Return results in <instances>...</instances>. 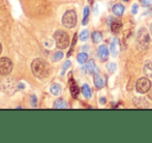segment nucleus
Instances as JSON below:
<instances>
[{"label": "nucleus", "instance_id": "obj_1", "mask_svg": "<svg viewBox=\"0 0 152 143\" xmlns=\"http://www.w3.org/2000/svg\"><path fill=\"white\" fill-rule=\"evenodd\" d=\"M31 70L33 75L36 78L45 79L50 75L51 67L47 61L42 60V59H34L31 63Z\"/></svg>", "mask_w": 152, "mask_h": 143}, {"label": "nucleus", "instance_id": "obj_2", "mask_svg": "<svg viewBox=\"0 0 152 143\" xmlns=\"http://www.w3.org/2000/svg\"><path fill=\"white\" fill-rule=\"evenodd\" d=\"M150 35L146 28H141L137 34V47L139 51H144L149 47Z\"/></svg>", "mask_w": 152, "mask_h": 143}, {"label": "nucleus", "instance_id": "obj_3", "mask_svg": "<svg viewBox=\"0 0 152 143\" xmlns=\"http://www.w3.org/2000/svg\"><path fill=\"white\" fill-rule=\"evenodd\" d=\"M54 40L56 43L57 48L65 49L69 45V35L67 32L63 30H58L54 33Z\"/></svg>", "mask_w": 152, "mask_h": 143}, {"label": "nucleus", "instance_id": "obj_4", "mask_svg": "<svg viewBox=\"0 0 152 143\" xmlns=\"http://www.w3.org/2000/svg\"><path fill=\"white\" fill-rule=\"evenodd\" d=\"M62 24L66 28H74L77 25V14L74 10H69L65 12L62 17Z\"/></svg>", "mask_w": 152, "mask_h": 143}, {"label": "nucleus", "instance_id": "obj_5", "mask_svg": "<svg viewBox=\"0 0 152 143\" xmlns=\"http://www.w3.org/2000/svg\"><path fill=\"white\" fill-rule=\"evenodd\" d=\"M12 71V62L10 58L2 57L0 58V75L1 76H7Z\"/></svg>", "mask_w": 152, "mask_h": 143}, {"label": "nucleus", "instance_id": "obj_6", "mask_svg": "<svg viewBox=\"0 0 152 143\" xmlns=\"http://www.w3.org/2000/svg\"><path fill=\"white\" fill-rule=\"evenodd\" d=\"M136 88L139 93H146L151 88V81L148 78H145V77L140 78L137 81Z\"/></svg>", "mask_w": 152, "mask_h": 143}, {"label": "nucleus", "instance_id": "obj_7", "mask_svg": "<svg viewBox=\"0 0 152 143\" xmlns=\"http://www.w3.org/2000/svg\"><path fill=\"white\" fill-rule=\"evenodd\" d=\"M97 55L102 61L108 60L109 58V49L106 45H102L97 49Z\"/></svg>", "mask_w": 152, "mask_h": 143}, {"label": "nucleus", "instance_id": "obj_8", "mask_svg": "<svg viewBox=\"0 0 152 143\" xmlns=\"http://www.w3.org/2000/svg\"><path fill=\"white\" fill-rule=\"evenodd\" d=\"M134 103L136 106L140 108H148L149 106V103L146 99H143V98H134Z\"/></svg>", "mask_w": 152, "mask_h": 143}, {"label": "nucleus", "instance_id": "obj_9", "mask_svg": "<svg viewBox=\"0 0 152 143\" xmlns=\"http://www.w3.org/2000/svg\"><path fill=\"white\" fill-rule=\"evenodd\" d=\"M143 72H144L145 76L148 78H152V62L149 60H146L144 63V67H143Z\"/></svg>", "mask_w": 152, "mask_h": 143}, {"label": "nucleus", "instance_id": "obj_10", "mask_svg": "<svg viewBox=\"0 0 152 143\" xmlns=\"http://www.w3.org/2000/svg\"><path fill=\"white\" fill-rule=\"evenodd\" d=\"M124 10H125V8H124V6L122 5L121 3L115 4V5L113 6V12H114V15H116V16H122Z\"/></svg>", "mask_w": 152, "mask_h": 143}, {"label": "nucleus", "instance_id": "obj_11", "mask_svg": "<svg viewBox=\"0 0 152 143\" xmlns=\"http://www.w3.org/2000/svg\"><path fill=\"white\" fill-rule=\"evenodd\" d=\"M110 52L114 57L117 56V53H118V40H117V38H115L112 42V44H111Z\"/></svg>", "mask_w": 152, "mask_h": 143}, {"label": "nucleus", "instance_id": "obj_12", "mask_svg": "<svg viewBox=\"0 0 152 143\" xmlns=\"http://www.w3.org/2000/svg\"><path fill=\"white\" fill-rule=\"evenodd\" d=\"M69 83H70V91H72V97L77 98V97H78V95H79V88H78V86H77L76 82H75V81L72 80V79H70Z\"/></svg>", "mask_w": 152, "mask_h": 143}, {"label": "nucleus", "instance_id": "obj_13", "mask_svg": "<svg viewBox=\"0 0 152 143\" xmlns=\"http://www.w3.org/2000/svg\"><path fill=\"white\" fill-rule=\"evenodd\" d=\"M94 84H95L96 88L100 89V88H102V87H104V80H102V77L95 74V76H94Z\"/></svg>", "mask_w": 152, "mask_h": 143}, {"label": "nucleus", "instance_id": "obj_14", "mask_svg": "<svg viewBox=\"0 0 152 143\" xmlns=\"http://www.w3.org/2000/svg\"><path fill=\"white\" fill-rule=\"evenodd\" d=\"M84 69H85V71H86V72L91 73V74H96V73H97V70H96L95 65H94V62L92 60L89 61L88 65H87Z\"/></svg>", "mask_w": 152, "mask_h": 143}, {"label": "nucleus", "instance_id": "obj_15", "mask_svg": "<svg viewBox=\"0 0 152 143\" xmlns=\"http://www.w3.org/2000/svg\"><path fill=\"white\" fill-rule=\"evenodd\" d=\"M121 27H122V23L120 22V21H118V20H116V21H114V22L111 24V29H112V31L113 32H118L119 30L121 29Z\"/></svg>", "mask_w": 152, "mask_h": 143}, {"label": "nucleus", "instance_id": "obj_16", "mask_svg": "<svg viewBox=\"0 0 152 143\" xmlns=\"http://www.w3.org/2000/svg\"><path fill=\"white\" fill-rule=\"evenodd\" d=\"M54 108H56V109H64V108H67V105H66V103H65V101L64 100H62V99H59V100H57L56 102L54 103Z\"/></svg>", "mask_w": 152, "mask_h": 143}, {"label": "nucleus", "instance_id": "obj_17", "mask_svg": "<svg viewBox=\"0 0 152 143\" xmlns=\"http://www.w3.org/2000/svg\"><path fill=\"white\" fill-rule=\"evenodd\" d=\"M51 92H52V95H59L61 93V87L59 84H53L52 86H51Z\"/></svg>", "mask_w": 152, "mask_h": 143}, {"label": "nucleus", "instance_id": "obj_18", "mask_svg": "<svg viewBox=\"0 0 152 143\" xmlns=\"http://www.w3.org/2000/svg\"><path fill=\"white\" fill-rule=\"evenodd\" d=\"M82 92H83V95H84V97L87 98V99H90V98H91V89L89 88V86L87 84L83 85Z\"/></svg>", "mask_w": 152, "mask_h": 143}, {"label": "nucleus", "instance_id": "obj_19", "mask_svg": "<svg viewBox=\"0 0 152 143\" xmlns=\"http://www.w3.org/2000/svg\"><path fill=\"white\" fill-rule=\"evenodd\" d=\"M88 60V55L86 54V53H80V54L78 55V61L80 63H85L86 61Z\"/></svg>", "mask_w": 152, "mask_h": 143}, {"label": "nucleus", "instance_id": "obj_20", "mask_svg": "<svg viewBox=\"0 0 152 143\" xmlns=\"http://www.w3.org/2000/svg\"><path fill=\"white\" fill-rule=\"evenodd\" d=\"M102 34L100 32H98V31H95L92 34V40H93L94 43H99L102 40Z\"/></svg>", "mask_w": 152, "mask_h": 143}, {"label": "nucleus", "instance_id": "obj_21", "mask_svg": "<svg viewBox=\"0 0 152 143\" xmlns=\"http://www.w3.org/2000/svg\"><path fill=\"white\" fill-rule=\"evenodd\" d=\"M88 18H89V7L86 6L84 8V17H83V25H86L88 23Z\"/></svg>", "mask_w": 152, "mask_h": 143}, {"label": "nucleus", "instance_id": "obj_22", "mask_svg": "<svg viewBox=\"0 0 152 143\" xmlns=\"http://www.w3.org/2000/svg\"><path fill=\"white\" fill-rule=\"evenodd\" d=\"M89 37V32L88 30H83L82 32H81L80 34V40H82V42H85V40H87Z\"/></svg>", "mask_w": 152, "mask_h": 143}, {"label": "nucleus", "instance_id": "obj_23", "mask_svg": "<svg viewBox=\"0 0 152 143\" xmlns=\"http://www.w3.org/2000/svg\"><path fill=\"white\" fill-rule=\"evenodd\" d=\"M107 69H108V71L111 73V74H113V73H115L116 71V65L113 62H110L107 65Z\"/></svg>", "mask_w": 152, "mask_h": 143}, {"label": "nucleus", "instance_id": "obj_24", "mask_svg": "<svg viewBox=\"0 0 152 143\" xmlns=\"http://www.w3.org/2000/svg\"><path fill=\"white\" fill-rule=\"evenodd\" d=\"M62 57H63V53L59 51V52H57L56 54H55L54 58H55V60H60V59L62 58Z\"/></svg>", "mask_w": 152, "mask_h": 143}, {"label": "nucleus", "instance_id": "obj_25", "mask_svg": "<svg viewBox=\"0 0 152 143\" xmlns=\"http://www.w3.org/2000/svg\"><path fill=\"white\" fill-rule=\"evenodd\" d=\"M142 3L145 6H149L152 4V0H142Z\"/></svg>", "mask_w": 152, "mask_h": 143}, {"label": "nucleus", "instance_id": "obj_26", "mask_svg": "<svg viewBox=\"0 0 152 143\" xmlns=\"http://www.w3.org/2000/svg\"><path fill=\"white\" fill-rule=\"evenodd\" d=\"M69 65H70V61H69V60H67V61H66V62H65V65H63V70H62V74H63V73L66 71V69H67V67H69Z\"/></svg>", "mask_w": 152, "mask_h": 143}, {"label": "nucleus", "instance_id": "obj_27", "mask_svg": "<svg viewBox=\"0 0 152 143\" xmlns=\"http://www.w3.org/2000/svg\"><path fill=\"white\" fill-rule=\"evenodd\" d=\"M138 4H134V5H132V14H137V12H138Z\"/></svg>", "mask_w": 152, "mask_h": 143}, {"label": "nucleus", "instance_id": "obj_28", "mask_svg": "<svg viewBox=\"0 0 152 143\" xmlns=\"http://www.w3.org/2000/svg\"><path fill=\"white\" fill-rule=\"evenodd\" d=\"M100 103H102V104L106 103V99H104V98H102V99H100Z\"/></svg>", "mask_w": 152, "mask_h": 143}, {"label": "nucleus", "instance_id": "obj_29", "mask_svg": "<svg viewBox=\"0 0 152 143\" xmlns=\"http://www.w3.org/2000/svg\"><path fill=\"white\" fill-rule=\"evenodd\" d=\"M1 51H2V46H1V44H0V54H1Z\"/></svg>", "mask_w": 152, "mask_h": 143}, {"label": "nucleus", "instance_id": "obj_30", "mask_svg": "<svg viewBox=\"0 0 152 143\" xmlns=\"http://www.w3.org/2000/svg\"><path fill=\"white\" fill-rule=\"evenodd\" d=\"M151 33H152V24H151Z\"/></svg>", "mask_w": 152, "mask_h": 143}, {"label": "nucleus", "instance_id": "obj_31", "mask_svg": "<svg viewBox=\"0 0 152 143\" xmlns=\"http://www.w3.org/2000/svg\"><path fill=\"white\" fill-rule=\"evenodd\" d=\"M123 1H127V0H123Z\"/></svg>", "mask_w": 152, "mask_h": 143}]
</instances>
